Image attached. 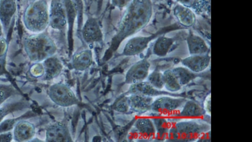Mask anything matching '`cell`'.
Wrapping results in <instances>:
<instances>
[{"label":"cell","instance_id":"cell-10","mask_svg":"<svg viewBox=\"0 0 252 142\" xmlns=\"http://www.w3.org/2000/svg\"><path fill=\"white\" fill-rule=\"evenodd\" d=\"M127 95L136 94L154 98L161 95L182 97L179 94L158 90L151 85L147 80L130 84L126 93Z\"/></svg>","mask_w":252,"mask_h":142},{"label":"cell","instance_id":"cell-9","mask_svg":"<svg viewBox=\"0 0 252 142\" xmlns=\"http://www.w3.org/2000/svg\"><path fill=\"white\" fill-rule=\"evenodd\" d=\"M67 24L63 0H53L50 7L49 26L56 30H63Z\"/></svg>","mask_w":252,"mask_h":142},{"label":"cell","instance_id":"cell-32","mask_svg":"<svg viewBox=\"0 0 252 142\" xmlns=\"http://www.w3.org/2000/svg\"><path fill=\"white\" fill-rule=\"evenodd\" d=\"M112 109L119 112H127L130 110L128 96L123 95L117 98L112 105Z\"/></svg>","mask_w":252,"mask_h":142},{"label":"cell","instance_id":"cell-40","mask_svg":"<svg viewBox=\"0 0 252 142\" xmlns=\"http://www.w3.org/2000/svg\"><path fill=\"white\" fill-rule=\"evenodd\" d=\"M6 60L5 55L0 58V76L3 75L5 71Z\"/></svg>","mask_w":252,"mask_h":142},{"label":"cell","instance_id":"cell-12","mask_svg":"<svg viewBox=\"0 0 252 142\" xmlns=\"http://www.w3.org/2000/svg\"><path fill=\"white\" fill-rule=\"evenodd\" d=\"M82 35L84 40L88 44L101 42L103 34L97 21L94 18H89L82 29Z\"/></svg>","mask_w":252,"mask_h":142},{"label":"cell","instance_id":"cell-22","mask_svg":"<svg viewBox=\"0 0 252 142\" xmlns=\"http://www.w3.org/2000/svg\"><path fill=\"white\" fill-rule=\"evenodd\" d=\"M44 69V78L50 80L58 77L63 70V65L61 60L53 55L46 59L42 62Z\"/></svg>","mask_w":252,"mask_h":142},{"label":"cell","instance_id":"cell-8","mask_svg":"<svg viewBox=\"0 0 252 142\" xmlns=\"http://www.w3.org/2000/svg\"><path fill=\"white\" fill-rule=\"evenodd\" d=\"M150 62L146 58L138 61L126 71L125 82L130 85L146 80L150 73Z\"/></svg>","mask_w":252,"mask_h":142},{"label":"cell","instance_id":"cell-1","mask_svg":"<svg viewBox=\"0 0 252 142\" xmlns=\"http://www.w3.org/2000/svg\"><path fill=\"white\" fill-rule=\"evenodd\" d=\"M153 14L152 0H132L112 39L108 54L114 52L121 43L136 34L150 21Z\"/></svg>","mask_w":252,"mask_h":142},{"label":"cell","instance_id":"cell-23","mask_svg":"<svg viewBox=\"0 0 252 142\" xmlns=\"http://www.w3.org/2000/svg\"><path fill=\"white\" fill-rule=\"evenodd\" d=\"M155 114L151 117L156 129L155 139L159 141H166L172 123L169 121L166 116Z\"/></svg>","mask_w":252,"mask_h":142},{"label":"cell","instance_id":"cell-15","mask_svg":"<svg viewBox=\"0 0 252 142\" xmlns=\"http://www.w3.org/2000/svg\"><path fill=\"white\" fill-rule=\"evenodd\" d=\"M16 0H0V23L7 33L17 11Z\"/></svg>","mask_w":252,"mask_h":142},{"label":"cell","instance_id":"cell-26","mask_svg":"<svg viewBox=\"0 0 252 142\" xmlns=\"http://www.w3.org/2000/svg\"><path fill=\"white\" fill-rule=\"evenodd\" d=\"M162 73L164 88L167 91L176 93L181 90L182 86L172 69L166 70Z\"/></svg>","mask_w":252,"mask_h":142},{"label":"cell","instance_id":"cell-4","mask_svg":"<svg viewBox=\"0 0 252 142\" xmlns=\"http://www.w3.org/2000/svg\"><path fill=\"white\" fill-rule=\"evenodd\" d=\"M50 7L47 0L30 2L23 15V23L26 30L32 34L44 32L49 23Z\"/></svg>","mask_w":252,"mask_h":142},{"label":"cell","instance_id":"cell-2","mask_svg":"<svg viewBox=\"0 0 252 142\" xmlns=\"http://www.w3.org/2000/svg\"><path fill=\"white\" fill-rule=\"evenodd\" d=\"M23 46L27 57L33 63L42 62L54 55L57 50L54 40L44 32L26 36L23 39Z\"/></svg>","mask_w":252,"mask_h":142},{"label":"cell","instance_id":"cell-37","mask_svg":"<svg viewBox=\"0 0 252 142\" xmlns=\"http://www.w3.org/2000/svg\"><path fill=\"white\" fill-rule=\"evenodd\" d=\"M74 4L77 12V14L78 15V19L80 21L82 20V9H83V6H82V3L81 0H71Z\"/></svg>","mask_w":252,"mask_h":142},{"label":"cell","instance_id":"cell-34","mask_svg":"<svg viewBox=\"0 0 252 142\" xmlns=\"http://www.w3.org/2000/svg\"><path fill=\"white\" fill-rule=\"evenodd\" d=\"M203 108L208 115L211 116V95L208 94L205 98L203 106Z\"/></svg>","mask_w":252,"mask_h":142},{"label":"cell","instance_id":"cell-25","mask_svg":"<svg viewBox=\"0 0 252 142\" xmlns=\"http://www.w3.org/2000/svg\"><path fill=\"white\" fill-rule=\"evenodd\" d=\"M179 3L191 9L200 15H209L211 13V0H176Z\"/></svg>","mask_w":252,"mask_h":142},{"label":"cell","instance_id":"cell-11","mask_svg":"<svg viewBox=\"0 0 252 142\" xmlns=\"http://www.w3.org/2000/svg\"><path fill=\"white\" fill-rule=\"evenodd\" d=\"M46 142H72L73 139L67 125L63 122H57L49 126L45 132Z\"/></svg>","mask_w":252,"mask_h":142},{"label":"cell","instance_id":"cell-35","mask_svg":"<svg viewBox=\"0 0 252 142\" xmlns=\"http://www.w3.org/2000/svg\"><path fill=\"white\" fill-rule=\"evenodd\" d=\"M8 43L7 40L3 36L0 38V58L6 55Z\"/></svg>","mask_w":252,"mask_h":142},{"label":"cell","instance_id":"cell-27","mask_svg":"<svg viewBox=\"0 0 252 142\" xmlns=\"http://www.w3.org/2000/svg\"><path fill=\"white\" fill-rule=\"evenodd\" d=\"M172 70L182 87L189 84L199 74L193 72L183 66L175 67Z\"/></svg>","mask_w":252,"mask_h":142},{"label":"cell","instance_id":"cell-17","mask_svg":"<svg viewBox=\"0 0 252 142\" xmlns=\"http://www.w3.org/2000/svg\"><path fill=\"white\" fill-rule=\"evenodd\" d=\"M133 127L140 137L147 140L155 139L156 129L151 117L144 116L137 118Z\"/></svg>","mask_w":252,"mask_h":142},{"label":"cell","instance_id":"cell-7","mask_svg":"<svg viewBox=\"0 0 252 142\" xmlns=\"http://www.w3.org/2000/svg\"><path fill=\"white\" fill-rule=\"evenodd\" d=\"M47 94L54 103L62 107H70L79 103L75 93L67 85L63 83H56L50 85Z\"/></svg>","mask_w":252,"mask_h":142},{"label":"cell","instance_id":"cell-38","mask_svg":"<svg viewBox=\"0 0 252 142\" xmlns=\"http://www.w3.org/2000/svg\"><path fill=\"white\" fill-rule=\"evenodd\" d=\"M13 139V133L11 131L0 133V142H9Z\"/></svg>","mask_w":252,"mask_h":142},{"label":"cell","instance_id":"cell-29","mask_svg":"<svg viewBox=\"0 0 252 142\" xmlns=\"http://www.w3.org/2000/svg\"><path fill=\"white\" fill-rule=\"evenodd\" d=\"M146 80L155 88L161 90L164 88L163 73L158 70L150 72Z\"/></svg>","mask_w":252,"mask_h":142},{"label":"cell","instance_id":"cell-16","mask_svg":"<svg viewBox=\"0 0 252 142\" xmlns=\"http://www.w3.org/2000/svg\"><path fill=\"white\" fill-rule=\"evenodd\" d=\"M12 133L13 139L16 142L30 141L35 136V127L31 122L22 119L17 122Z\"/></svg>","mask_w":252,"mask_h":142},{"label":"cell","instance_id":"cell-14","mask_svg":"<svg viewBox=\"0 0 252 142\" xmlns=\"http://www.w3.org/2000/svg\"><path fill=\"white\" fill-rule=\"evenodd\" d=\"M182 66L191 71L199 73L206 70L211 63V56L209 54L190 55L181 61Z\"/></svg>","mask_w":252,"mask_h":142},{"label":"cell","instance_id":"cell-13","mask_svg":"<svg viewBox=\"0 0 252 142\" xmlns=\"http://www.w3.org/2000/svg\"><path fill=\"white\" fill-rule=\"evenodd\" d=\"M203 106L192 100H187L180 109L174 115L180 119H200L206 115Z\"/></svg>","mask_w":252,"mask_h":142},{"label":"cell","instance_id":"cell-36","mask_svg":"<svg viewBox=\"0 0 252 142\" xmlns=\"http://www.w3.org/2000/svg\"><path fill=\"white\" fill-rule=\"evenodd\" d=\"M132 0H111L112 4L118 8H123L128 6Z\"/></svg>","mask_w":252,"mask_h":142},{"label":"cell","instance_id":"cell-6","mask_svg":"<svg viewBox=\"0 0 252 142\" xmlns=\"http://www.w3.org/2000/svg\"><path fill=\"white\" fill-rule=\"evenodd\" d=\"M187 99L182 97L161 95L154 99L151 111L164 116H173L181 108Z\"/></svg>","mask_w":252,"mask_h":142},{"label":"cell","instance_id":"cell-24","mask_svg":"<svg viewBox=\"0 0 252 142\" xmlns=\"http://www.w3.org/2000/svg\"><path fill=\"white\" fill-rule=\"evenodd\" d=\"M175 41L173 37H168L164 35L158 36L153 45L152 52L155 55L163 57L170 51Z\"/></svg>","mask_w":252,"mask_h":142},{"label":"cell","instance_id":"cell-20","mask_svg":"<svg viewBox=\"0 0 252 142\" xmlns=\"http://www.w3.org/2000/svg\"><path fill=\"white\" fill-rule=\"evenodd\" d=\"M186 40L190 55L209 54L210 48L205 40L200 36L190 33Z\"/></svg>","mask_w":252,"mask_h":142},{"label":"cell","instance_id":"cell-44","mask_svg":"<svg viewBox=\"0 0 252 142\" xmlns=\"http://www.w3.org/2000/svg\"><path fill=\"white\" fill-rule=\"evenodd\" d=\"M94 0H89L90 2L93 1Z\"/></svg>","mask_w":252,"mask_h":142},{"label":"cell","instance_id":"cell-30","mask_svg":"<svg viewBox=\"0 0 252 142\" xmlns=\"http://www.w3.org/2000/svg\"><path fill=\"white\" fill-rule=\"evenodd\" d=\"M32 115L33 113H32L27 112L18 117L2 120L0 123V133L11 131L19 120Z\"/></svg>","mask_w":252,"mask_h":142},{"label":"cell","instance_id":"cell-5","mask_svg":"<svg viewBox=\"0 0 252 142\" xmlns=\"http://www.w3.org/2000/svg\"><path fill=\"white\" fill-rule=\"evenodd\" d=\"M180 24L176 23L164 27L155 33L148 36H136L129 39L126 44L122 54L126 56L137 55L143 52L150 43L158 36L169 32L182 29Z\"/></svg>","mask_w":252,"mask_h":142},{"label":"cell","instance_id":"cell-19","mask_svg":"<svg viewBox=\"0 0 252 142\" xmlns=\"http://www.w3.org/2000/svg\"><path fill=\"white\" fill-rule=\"evenodd\" d=\"M130 110L137 113L151 111L154 98L140 95H128Z\"/></svg>","mask_w":252,"mask_h":142},{"label":"cell","instance_id":"cell-18","mask_svg":"<svg viewBox=\"0 0 252 142\" xmlns=\"http://www.w3.org/2000/svg\"><path fill=\"white\" fill-rule=\"evenodd\" d=\"M173 13L182 27L189 28L196 22L195 13L189 8L180 3L176 4L173 9Z\"/></svg>","mask_w":252,"mask_h":142},{"label":"cell","instance_id":"cell-39","mask_svg":"<svg viewBox=\"0 0 252 142\" xmlns=\"http://www.w3.org/2000/svg\"><path fill=\"white\" fill-rule=\"evenodd\" d=\"M211 130H209L204 132L199 137L196 142H210L211 136Z\"/></svg>","mask_w":252,"mask_h":142},{"label":"cell","instance_id":"cell-43","mask_svg":"<svg viewBox=\"0 0 252 142\" xmlns=\"http://www.w3.org/2000/svg\"><path fill=\"white\" fill-rule=\"evenodd\" d=\"M28 0L30 2H32V1H36L37 0Z\"/></svg>","mask_w":252,"mask_h":142},{"label":"cell","instance_id":"cell-41","mask_svg":"<svg viewBox=\"0 0 252 142\" xmlns=\"http://www.w3.org/2000/svg\"><path fill=\"white\" fill-rule=\"evenodd\" d=\"M103 0H98L97 2V12H99L100 11L102 2Z\"/></svg>","mask_w":252,"mask_h":142},{"label":"cell","instance_id":"cell-3","mask_svg":"<svg viewBox=\"0 0 252 142\" xmlns=\"http://www.w3.org/2000/svg\"><path fill=\"white\" fill-rule=\"evenodd\" d=\"M209 130L210 125L199 119H181L171 123L166 141L196 142L202 134Z\"/></svg>","mask_w":252,"mask_h":142},{"label":"cell","instance_id":"cell-21","mask_svg":"<svg viewBox=\"0 0 252 142\" xmlns=\"http://www.w3.org/2000/svg\"><path fill=\"white\" fill-rule=\"evenodd\" d=\"M92 51L89 49H83L76 52L71 60V66L78 71H84L89 69L93 64Z\"/></svg>","mask_w":252,"mask_h":142},{"label":"cell","instance_id":"cell-42","mask_svg":"<svg viewBox=\"0 0 252 142\" xmlns=\"http://www.w3.org/2000/svg\"><path fill=\"white\" fill-rule=\"evenodd\" d=\"M3 33L2 27L0 23V38L3 36Z\"/></svg>","mask_w":252,"mask_h":142},{"label":"cell","instance_id":"cell-28","mask_svg":"<svg viewBox=\"0 0 252 142\" xmlns=\"http://www.w3.org/2000/svg\"><path fill=\"white\" fill-rule=\"evenodd\" d=\"M28 103L25 101H17L6 104L0 106V123L9 114L26 107Z\"/></svg>","mask_w":252,"mask_h":142},{"label":"cell","instance_id":"cell-33","mask_svg":"<svg viewBox=\"0 0 252 142\" xmlns=\"http://www.w3.org/2000/svg\"><path fill=\"white\" fill-rule=\"evenodd\" d=\"M30 72L34 77L43 76L44 74V69L42 62L34 63L30 69Z\"/></svg>","mask_w":252,"mask_h":142},{"label":"cell","instance_id":"cell-31","mask_svg":"<svg viewBox=\"0 0 252 142\" xmlns=\"http://www.w3.org/2000/svg\"><path fill=\"white\" fill-rule=\"evenodd\" d=\"M17 93H18L17 90L11 84H0V106Z\"/></svg>","mask_w":252,"mask_h":142}]
</instances>
